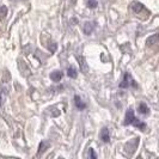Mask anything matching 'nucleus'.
<instances>
[{
    "label": "nucleus",
    "instance_id": "obj_14",
    "mask_svg": "<svg viewBox=\"0 0 159 159\" xmlns=\"http://www.w3.org/2000/svg\"><path fill=\"white\" fill-rule=\"evenodd\" d=\"M97 5H98L97 0H88V6H89L90 8H95V7H97Z\"/></svg>",
    "mask_w": 159,
    "mask_h": 159
},
{
    "label": "nucleus",
    "instance_id": "obj_15",
    "mask_svg": "<svg viewBox=\"0 0 159 159\" xmlns=\"http://www.w3.org/2000/svg\"><path fill=\"white\" fill-rule=\"evenodd\" d=\"M89 157H90V158H97V154L95 153L93 148H90V151H89Z\"/></svg>",
    "mask_w": 159,
    "mask_h": 159
},
{
    "label": "nucleus",
    "instance_id": "obj_13",
    "mask_svg": "<svg viewBox=\"0 0 159 159\" xmlns=\"http://www.w3.org/2000/svg\"><path fill=\"white\" fill-rule=\"evenodd\" d=\"M49 147V143L48 141H42L40 145V150H39V154H41L43 151H46V148Z\"/></svg>",
    "mask_w": 159,
    "mask_h": 159
},
{
    "label": "nucleus",
    "instance_id": "obj_6",
    "mask_svg": "<svg viewBox=\"0 0 159 159\" xmlns=\"http://www.w3.org/2000/svg\"><path fill=\"white\" fill-rule=\"evenodd\" d=\"M138 110H139V112H140V114H143V115H146V114H148V111H150V109H148V107L146 105V103H140V104H139Z\"/></svg>",
    "mask_w": 159,
    "mask_h": 159
},
{
    "label": "nucleus",
    "instance_id": "obj_5",
    "mask_svg": "<svg viewBox=\"0 0 159 159\" xmlns=\"http://www.w3.org/2000/svg\"><path fill=\"white\" fill-rule=\"evenodd\" d=\"M101 138H102V140H103L104 143H109V140H110V134H109L108 128H103V129H102V132H101Z\"/></svg>",
    "mask_w": 159,
    "mask_h": 159
},
{
    "label": "nucleus",
    "instance_id": "obj_10",
    "mask_svg": "<svg viewBox=\"0 0 159 159\" xmlns=\"http://www.w3.org/2000/svg\"><path fill=\"white\" fill-rule=\"evenodd\" d=\"M67 74H68V77L70 78H77V70L74 68V67H68V70H67Z\"/></svg>",
    "mask_w": 159,
    "mask_h": 159
},
{
    "label": "nucleus",
    "instance_id": "obj_12",
    "mask_svg": "<svg viewBox=\"0 0 159 159\" xmlns=\"http://www.w3.org/2000/svg\"><path fill=\"white\" fill-rule=\"evenodd\" d=\"M132 125H134L136 128H140V129H143V130L146 128V125H145L143 122H141V121H139V120H136V119H134V121H133Z\"/></svg>",
    "mask_w": 159,
    "mask_h": 159
},
{
    "label": "nucleus",
    "instance_id": "obj_8",
    "mask_svg": "<svg viewBox=\"0 0 159 159\" xmlns=\"http://www.w3.org/2000/svg\"><path fill=\"white\" fill-rule=\"evenodd\" d=\"M92 30H93L92 23H90V22L85 23V25H84V32H85V35H90V34L92 32Z\"/></svg>",
    "mask_w": 159,
    "mask_h": 159
},
{
    "label": "nucleus",
    "instance_id": "obj_17",
    "mask_svg": "<svg viewBox=\"0 0 159 159\" xmlns=\"http://www.w3.org/2000/svg\"><path fill=\"white\" fill-rule=\"evenodd\" d=\"M1 103H2V97H1V93H0V105H1Z\"/></svg>",
    "mask_w": 159,
    "mask_h": 159
},
{
    "label": "nucleus",
    "instance_id": "obj_3",
    "mask_svg": "<svg viewBox=\"0 0 159 159\" xmlns=\"http://www.w3.org/2000/svg\"><path fill=\"white\" fill-rule=\"evenodd\" d=\"M132 10L135 12L136 15H140V12L141 11H145V7H143V4H140V2H133L132 4Z\"/></svg>",
    "mask_w": 159,
    "mask_h": 159
},
{
    "label": "nucleus",
    "instance_id": "obj_1",
    "mask_svg": "<svg viewBox=\"0 0 159 159\" xmlns=\"http://www.w3.org/2000/svg\"><path fill=\"white\" fill-rule=\"evenodd\" d=\"M130 85H132V86H134V88H136L135 81L133 80L132 75H130L129 73H126V74H125V77H123V80L120 83V88L127 89V88H129Z\"/></svg>",
    "mask_w": 159,
    "mask_h": 159
},
{
    "label": "nucleus",
    "instance_id": "obj_7",
    "mask_svg": "<svg viewBox=\"0 0 159 159\" xmlns=\"http://www.w3.org/2000/svg\"><path fill=\"white\" fill-rule=\"evenodd\" d=\"M74 101H75V102H74V103H75V107H77L79 110H83V109L85 108V104L83 103V101L80 99L79 96H75V97H74Z\"/></svg>",
    "mask_w": 159,
    "mask_h": 159
},
{
    "label": "nucleus",
    "instance_id": "obj_9",
    "mask_svg": "<svg viewBox=\"0 0 159 159\" xmlns=\"http://www.w3.org/2000/svg\"><path fill=\"white\" fill-rule=\"evenodd\" d=\"M158 43V35H153L151 36L148 40H147V44L148 46H154V44H157Z\"/></svg>",
    "mask_w": 159,
    "mask_h": 159
},
{
    "label": "nucleus",
    "instance_id": "obj_11",
    "mask_svg": "<svg viewBox=\"0 0 159 159\" xmlns=\"http://www.w3.org/2000/svg\"><path fill=\"white\" fill-rule=\"evenodd\" d=\"M6 15H7V7L6 6H0V22L5 19Z\"/></svg>",
    "mask_w": 159,
    "mask_h": 159
},
{
    "label": "nucleus",
    "instance_id": "obj_4",
    "mask_svg": "<svg viewBox=\"0 0 159 159\" xmlns=\"http://www.w3.org/2000/svg\"><path fill=\"white\" fill-rule=\"evenodd\" d=\"M61 78H62V73L60 71H54L50 73V79L53 80V81H55V83L60 81Z\"/></svg>",
    "mask_w": 159,
    "mask_h": 159
},
{
    "label": "nucleus",
    "instance_id": "obj_16",
    "mask_svg": "<svg viewBox=\"0 0 159 159\" xmlns=\"http://www.w3.org/2000/svg\"><path fill=\"white\" fill-rule=\"evenodd\" d=\"M49 49H50V52H52V53H54V52L56 50V44H55V43H52V46L49 47Z\"/></svg>",
    "mask_w": 159,
    "mask_h": 159
},
{
    "label": "nucleus",
    "instance_id": "obj_2",
    "mask_svg": "<svg viewBox=\"0 0 159 159\" xmlns=\"http://www.w3.org/2000/svg\"><path fill=\"white\" fill-rule=\"evenodd\" d=\"M135 119V116H134V111H133V109L132 108H129L126 112V117H125V126H128V125H132L133 123V121Z\"/></svg>",
    "mask_w": 159,
    "mask_h": 159
}]
</instances>
